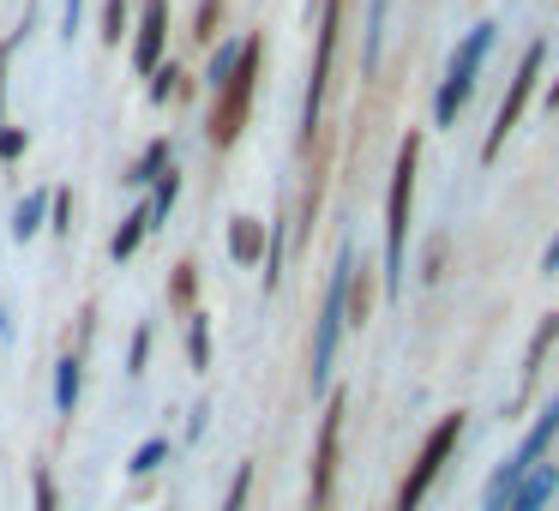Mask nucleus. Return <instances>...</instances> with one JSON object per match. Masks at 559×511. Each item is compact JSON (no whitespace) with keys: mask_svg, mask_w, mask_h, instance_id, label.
Wrapping results in <instances>:
<instances>
[{"mask_svg":"<svg viewBox=\"0 0 559 511\" xmlns=\"http://www.w3.org/2000/svg\"><path fill=\"white\" fill-rule=\"evenodd\" d=\"M151 187H157V193H151V217L163 223V217H169V205H175V193H181V169H163Z\"/></svg>","mask_w":559,"mask_h":511,"instance_id":"19","label":"nucleus"},{"mask_svg":"<svg viewBox=\"0 0 559 511\" xmlns=\"http://www.w3.org/2000/svg\"><path fill=\"white\" fill-rule=\"evenodd\" d=\"M163 169H169V145H163V139H157V145H151L145 151V157H139V169H133V181L139 187H151V181H157V175Z\"/></svg>","mask_w":559,"mask_h":511,"instance_id":"21","label":"nucleus"},{"mask_svg":"<svg viewBox=\"0 0 559 511\" xmlns=\"http://www.w3.org/2000/svg\"><path fill=\"white\" fill-rule=\"evenodd\" d=\"M554 487H559V470H554V463H535V470L523 475L518 487H511L506 511H542L547 499H554Z\"/></svg>","mask_w":559,"mask_h":511,"instance_id":"11","label":"nucleus"},{"mask_svg":"<svg viewBox=\"0 0 559 511\" xmlns=\"http://www.w3.org/2000/svg\"><path fill=\"white\" fill-rule=\"evenodd\" d=\"M265 247H271V235H265V223H259V217H235L229 223V253L241 259V265H247V259H265Z\"/></svg>","mask_w":559,"mask_h":511,"instance_id":"13","label":"nucleus"},{"mask_svg":"<svg viewBox=\"0 0 559 511\" xmlns=\"http://www.w3.org/2000/svg\"><path fill=\"white\" fill-rule=\"evenodd\" d=\"M385 7L391 0H373V7H367V67L379 61V43H385Z\"/></svg>","mask_w":559,"mask_h":511,"instance_id":"22","label":"nucleus"},{"mask_svg":"<svg viewBox=\"0 0 559 511\" xmlns=\"http://www.w3.org/2000/svg\"><path fill=\"white\" fill-rule=\"evenodd\" d=\"M169 301L181 307V313H199V265H193V259H181V265H175V277H169Z\"/></svg>","mask_w":559,"mask_h":511,"instance_id":"15","label":"nucleus"},{"mask_svg":"<svg viewBox=\"0 0 559 511\" xmlns=\"http://www.w3.org/2000/svg\"><path fill=\"white\" fill-rule=\"evenodd\" d=\"M337 19L343 0H325V25H319V55H313V85H307V109H301V139H319V115H325V91H331V49H337Z\"/></svg>","mask_w":559,"mask_h":511,"instance_id":"8","label":"nucleus"},{"mask_svg":"<svg viewBox=\"0 0 559 511\" xmlns=\"http://www.w3.org/2000/svg\"><path fill=\"white\" fill-rule=\"evenodd\" d=\"M457 439H463V409L439 415V427L421 439V451H415V463H409V475H403V487H397V499H391V511H421V506H427V494H433V482L445 475V463H451V451H457Z\"/></svg>","mask_w":559,"mask_h":511,"instance_id":"2","label":"nucleus"},{"mask_svg":"<svg viewBox=\"0 0 559 511\" xmlns=\"http://www.w3.org/2000/svg\"><path fill=\"white\" fill-rule=\"evenodd\" d=\"M247 494H253V463H241L229 482V494H223V511H247Z\"/></svg>","mask_w":559,"mask_h":511,"instance_id":"24","label":"nucleus"},{"mask_svg":"<svg viewBox=\"0 0 559 511\" xmlns=\"http://www.w3.org/2000/svg\"><path fill=\"white\" fill-rule=\"evenodd\" d=\"M151 229H157V217H151V205L127 211V223H121V229H115V247H109V253H115V259H121V265H127V259L139 253V241H145Z\"/></svg>","mask_w":559,"mask_h":511,"instance_id":"14","label":"nucleus"},{"mask_svg":"<svg viewBox=\"0 0 559 511\" xmlns=\"http://www.w3.org/2000/svg\"><path fill=\"white\" fill-rule=\"evenodd\" d=\"M175 79H181V73H175V67H157V73H151V97H157V103H169Z\"/></svg>","mask_w":559,"mask_h":511,"instance_id":"27","label":"nucleus"},{"mask_svg":"<svg viewBox=\"0 0 559 511\" xmlns=\"http://www.w3.org/2000/svg\"><path fill=\"white\" fill-rule=\"evenodd\" d=\"M145 361H151V325H139L133 331V349H127V373L139 379V373H145Z\"/></svg>","mask_w":559,"mask_h":511,"instance_id":"25","label":"nucleus"},{"mask_svg":"<svg viewBox=\"0 0 559 511\" xmlns=\"http://www.w3.org/2000/svg\"><path fill=\"white\" fill-rule=\"evenodd\" d=\"M43 211H49V193H31L25 205H19V217H13V241H31V235L43 229Z\"/></svg>","mask_w":559,"mask_h":511,"instance_id":"18","label":"nucleus"},{"mask_svg":"<svg viewBox=\"0 0 559 511\" xmlns=\"http://www.w3.org/2000/svg\"><path fill=\"white\" fill-rule=\"evenodd\" d=\"M163 457H169V439H145V445L133 451V463H127V470H133V475H151Z\"/></svg>","mask_w":559,"mask_h":511,"instance_id":"23","label":"nucleus"},{"mask_svg":"<svg viewBox=\"0 0 559 511\" xmlns=\"http://www.w3.org/2000/svg\"><path fill=\"white\" fill-rule=\"evenodd\" d=\"M127 0H109V7H103V37H109V43H121L127 37Z\"/></svg>","mask_w":559,"mask_h":511,"instance_id":"26","label":"nucleus"},{"mask_svg":"<svg viewBox=\"0 0 559 511\" xmlns=\"http://www.w3.org/2000/svg\"><path fill=\"white\" fill-rule=\"evenodd\" d=\"M31 511H61V487H55L49 470L31 475Z\"/></svg>","mask_w":559,"mask_h":511,"instance_id":"20","label":"nucleus"},{"mask_svg":"<svg viewBox=\"0 0 559 511\" xmlns=\"http://www.w3.org/2000/svg\"><path fill=\"white\" fill-rule=\"evenodd\" d=\"M253 85H259V37H247L235 73L217 85V109H211V145L229 151L235 139H241L247 115H253Z\"/></svg>","mask_w":559,"mask_h":511,"instance_id":"3","label":"nucleus"},{"mask_svg":"<svg viewBox=\"0 0 559 511\" xmlns=\"http://www.w3.org/2000/svg\"><path fill=\"white\" fill-rule=\"evenodd\" d=\"M547 109H559V79H554V85H547Z\"/></svg>","mask_w":559,"mask_h":511,"instance_id":"30","label":"nucleus"},{"mask_svg":"<svg viewBox=\"0 0 559 511\" xmlns=\"http://www.w3.org/2000/svg\"><path fill=\"white\" fill-rule=\"evenodd\" d=\"M337 451H343V391L325 403V415H319L313 470H307V511H331V494H337Z\"/></svg>","mask_w":559,"mask_h":511,"instance_id":"5","label":"nucleus"},{"mask_svg":"<svg viewBox=\"0 0 559 511\" xmlns=\"http://www.w3.org/2000/svg\"><path fill=\"white\" fill-rule=\"evenodd\" d=\"M67 217H73V193H55V235H67V229H73Z\"/></svg>","mask_w":559,"mask_h":511,"instance_id":"28","label":"nucleus"},{"mask_svg":"<svg viewBox=\"0 0 559 511\" xmlns=\"http://www.w3.org/2000/svg\"><path fill=\"white\" fill-rule=\"evenodd\" d=\"M79 7H85V0H67V37L79 31Z\"/></svg>","mask_w":559,"mask_h":511,"instance_id":"29","label":"nucleus"},{"mask_svg":"<svg viewBox=\"0 0 559 511\" xmlns=\"http://www.w3.org/2000/svg\"><path fill=\"white\" fill-rule=\"evenodd\" d=\"M55 409L61 415L79 409V355H67V361L55 367Z\"/></svg>","mask_w":559,"mask_h":511,"instance_id":"17","label":"nucleus"},{"mask_svg":"<svg viewBox=\"0 0 559 511\" xmlns=\"http://www.w3.org/2000/svg\"><path fill=\"white\" fill-rule=\"evenodd\" d=\"M554 343H559V307L535 325V337H530V349H523V385H535V373H542V361L554 355Z\"/></svg>","mask_w":559,"mask_h":511,"instance_id":"12","label":"nucleus"},{"mask_svg":"<svg viewBox=\"0 0 559 511\" xmlns=\"http://www.w3.org/2000/svg\"><path fill=\"white\" fill-rule=\"evenodd\" d=\"M349 271H355V259H349V247H343L337 277H331V289H325V313H319V337H313V391L331 385V361H337V337H343V301H349Z\"/></svg>","mask_w":559,"mask_h":511,"instance_id":"7","label":"nucleus"},{"mask_svg":"<svg viewBox=\"0 0 559 511\" xmlns=\"http://www.w3.org/2000/svg\"><path fill=\"white\" fill-rule=\"evenodd\" d=\"M163 31H169V0H145V19H139V43H133V67L139 79H151L163 67Z\"/></svg>","mask_w":559,"mask_h":511,"instance_id":"9","label":"nucleus"},{"mask_svg":"<svg viewBox=\"0 0 559 511\" xmlns=\"http://www.w3.org/2000/svg\"><path fill=\"white\" fill-rule=\"evenodd\" d=\"M415 169H421V133H403L397 169L385 193V289H403V247H409V205H415Z\"/></svg>","mask_w":559,"mask_h":511,"instance_id":"1","label":"nucleus"},{"mask_svg":"<svg viewBox=\"0 0 559 511\" xmlns=\"http://www.w3.org/2000/svg\"><path fill=\"white\" fill-rule=\"evenodd\" d=\"M187 361H193V373L211 367V319L205 313H187Z\"/></svg>","mask_w":559,"mask_h":511,"instance_id":"16","label":"nucleus"},{"mask_svg":"<svg viewBox=\"0 0 559 511\" xmlns=\"http://www.w3.org/2000/svg\"><path fill=\"white\" fill-rule=\"evenodd\" d=\"M487 49H493V25H475L469 37L457 43L445 79H439V97H433V121H439V127H451V121L463 115V103H469V91H475V73H481Z\"/></svg>","mask_w":559,"mask_h":511,"instance_id":"4","label":"nucleus"},{"mask_svg":"<svg viewBox=\"0 0 559 511\" xmlns=\"http://www.w3.org/2000/svg\"><path fill=\"white\" fill-rule=\"evenodd\" d=\"M542 55H547V43H530V49H523L518 73H511V85H506V103H499V115H493V133H487V145H481V163H493L499 151H506V139L518 133L523 109H530V91H535V79H542Z\"/></svg>","mask_w":559,"mask_h":511,"instance_id":"6","label":"nucleus"},{"mask_svg":"<svg viewBox=\"0 0 559 511\" xmlns=\"http://www.w3.org/2000/svg\"><path fill=\"white\" fill-rule=\"evenodd\" d=\"M554 439H559V397L547 403L542 415H535V427H530V433H523V445L511 451V463H518V470L530 475L535 463H547V445H554Z\"/></svg>","mask_w":559,"mask_h":511,"instance_id":"10","label":"nucleus"}]
</instances>
